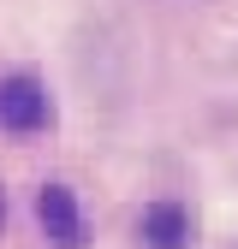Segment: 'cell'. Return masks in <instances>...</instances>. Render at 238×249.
I'll use <instances>...</instances> for the list:
<instances>
[{
  "label": "cell",
  "mask_w": 238,
  "mask_h": 249,
  "mask_svg": "<svg viewBox=\"0 0 238 249\" xmlns=\"http://www.w3.org/2000/svg\"><path fill=\"white\" fill-rule=\"evenodd\" d=\"M143 249H191V208L185 202H149L137 220Z\"/></svg>",
  "instance_id": "cell-3"
},
{
  "label": "cell",
  "mask_w": 238,
  "mask_h": 249,
  "mask_svg": "<svg viewBox=\"0 0 238 249\" xmlns=\"http://www.w3.org/2000/svg\"><path fill=\"white\" fill-rule=\"evenodd\" d=\"M48 119H54V101H48L42 77H30V71L0 77V131H42Z\"/></svg>",
  "instance_id": "cell-1"
},
{
  "label": "cell",
  "mask_w": 238,
  "mask_h": 249,
  "mask_svg": "<svg viewBox=\"0 0 238 249\" xmlns=\"http://www.w3.org/2000/svg\"><path fill=\"white\" fill-rule=\"evenodd\" d=\"M0 226H6V190H0Z\"/></svg>",
  "instance_id": "cell-4"
},
{
  "label": "cell",
  "mask_w": 238,
  "mask_h": 249,
  "mask_svg": "<svg viewBox=\"0 0 238 249\" xmlns=\"http://www.w3.org/2000/svg\"><path fill=\"white\" fill-rule=\"evenodd\" d=\"M36 220H42V231H48L54 249H83V208L72 196V184H42Z\"/></svg>",
  "instance_id": "cell-2"
}]
</instances>
